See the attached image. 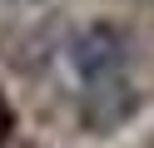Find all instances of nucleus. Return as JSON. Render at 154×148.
Segmentation results:
<instances>
[{"label": "nucleus", "instance_id": "3", "mask_svg": "<svg viewBox=\"0 0 154 148\" xmlns=\"http://www.w3.org/2000/svg\"><path fill=\"white\" fill-rule=\"evenodd\" d=\"M10 5H35V0H10Z\"/></svg>", "mask_w": 154, "mask_h": 148}, {"label": "nucleus", "instance_id": "2", "mask_svg": "<svg viewBox=\"0 0 154 148\" xmlns=\"http://www.w3.org/2000/svg\"><path fill=\"white\" fill-rule=\"evenodd\" d=\"M85 89L90 94L80 104V123L90 133H114V128H124L139 114V94H134V84H124V74L100 79V84H85Z\"/></svg>", "mask_w": 154, "mask_h": 148}, {"label": "nucleus", "instance_id": "1", "mask_svg": "<svg viewBox=\"0 0 154 148\" xmlns=\"http://www.w3.org/2000/svg\"><path fill=\"white\" fill-rule=\"evenodd\" d=\"M124 64H129V35L119 25H109V20L85 25L75 35V45H70V69H75L80 84L114 79V74H124Z\"/></svg>", "mask_w": 154, "mask_h": 148}]
</instances>
